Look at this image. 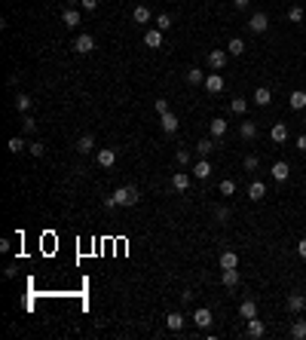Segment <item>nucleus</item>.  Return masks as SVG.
<instances>
[{"label": "nucleus", "mask_w": 306, "mask_h": 340, "mask_svg": "<svg viewBox=\"0 0 306 340\" xmlns=\"http://www.w3.org/2000/svg\"><path fill=\"white\" fill-rule=\"evenodd\" d=\"M211 319H214V316H211V310H208V307H199V310L193 313V322H196L199 328H208V325H211Z\"/></svg>", "instance_id": "obj_13"}, {"label": "nucleus", "mask_w": 306, "mask_h": 340, "mask_svg": "<svg viewBox=\"0 0 306 340\" xmlns=\"http://www.w3.org/2000/svg\"><path fill=\"white\" fill-rule=\"evenodd\" d=\"M92 147H95V138L92 135H80V138H77V153H92Z\"/></svg>", "instance_id": "obj_18"}, {"label": "nucleus", "mask_w": 306, "mask_h": 340, "mask_svg": "<svg viewBox=\"0 0 306 340\" xmlns=\"http://www.w3.org/2000/svg\"><path fill=\"white\" fill-rule=\"evenodd\" d=\"M16 110H21V113H28V110H31V98L19 92V95H16Z\"/></svg>", "instance_id": "obj_35"}, {"label": "nucleus", "mask_w": 306, "mask_h": 340, "mask_svg": "<svg viewBox=\"0 0 306 340\" xmlns=\"http://www.w3.org/2000/svg\"><path fill=\"white\" fill-rule=\"evenodd\" d=\"M239 135H242V141H254L257 138V123L254 120H242L239 123Z\"/></svg>", "instance_id": "obj_8"}, {"label": "nucleus", "mask_w": 306, "mask_h": 340, "mask_svg": "<svg viewBox=\"0 0 306 340\" xmlns=\"http://www.w3.org/2000/svg\"><path fill=\"white\" fill-rule=\"evenodd\" d=\"M226 52H230V55H242L245 52V40L242 37H233L230 43H226Z\"/></svg>", "instance_id": "obj_29"}, {"label": "nucleus", "mask_w": 306, "mask_h": 340, "mask_svg": "<svg viewBox=\"0 0 306 340\" xmlns=\"http://www.w3.org/2000/svg\"><path fill=\"white\" fill-rule=\"evenodd\" d=\"M160 123H163V132H165V135H175V132H178V126H181V120L175 117L172 110H168V113H163V117H160Z\"/></svg>", "instance_id": "obj_7"}, {"label": "nucleus", "mask_w": 306, "mask_h": 340, "mask_svg": "<svg viewBox=\"0 0 306 340\" xmlns=\"http://www.w3.org/2000/svg\"><path fill=\"white\" fill-rule=\"evenodd\" d=\"M196 153L208 160V156L214 153V138H202V141H196Z\"/></svg>", "instance_id": "obj_26"}, {"label": "nucleus", "mask_w": 306, "mask_h": 340, "mask_svg": "<svg viewBox=\"0 0 306 340\" xmlns=\"http://www.w3.org/2000/svg\"><path fill=\"white\" fill-rule=\"evenodd\" d=\"M221 282H224L226 288H236V285H239V267H233V270H224Z\"/></svg>", "instance_id": "obj_21"}, {"label": "nucleus", "mask_w": 306, "mask_h": 340, "mask_svg": "<svg viewBox=\"0 0 306 340\" xmlns=\"http://www.w3.org/2000/svg\"><path fill=\"white\" fill-rule=\"evenodd\" d=\"M230 110H233V113H239V117H245V113H248V101L236 95V98L230 101Z\"/></svg>", "instance_id": "obj_30"}, {"label": "nucleus", "mask_w": 306, "mask_h": 340, "mask_svg": "<svg viewBox=\"0 0 306 340\" xmlns=\"http://www.w3.org/2000/svg\"><path fill=\"white\" fill-rule=\"evenodd\" d=\"M248 3H251V0H233V6H236V9H248Z\"/></svg>", "instance_id": "obj_45"}, {"label": "nucleus", "mask_w": 306, "mask_h": 340, "mask_svg": "<svg viewBox=\"0 0 306 340\" xmlns=\"http://www.w3.org/2000/svg\"><path fill=\"white\" fill-rule=\"evenodd\" d=\"M264 334H266V325L260 322L257 316H254V319H248V337H264Z\"/></svg>", "instance_id": "obj_20"}, {"label": "nucleus", "mask_w": 306, "mask_h": 340, "mask_svg": "<svg viewBox=\"0 0 306 340\" xmlns=\"http://www.w3.org/2000/svg\"><path fill=\"white\" fill-rule=\"evenodd\" d=\"M156 28H160V31H168V28H172V16H168V13H160V16H156Z\"/></svg>", "instance_id": "obj_37"}, {"label": "nucleus", "mask_w": 306, "mask_h": 340, "mask_svg": "<svg viewBox=\"0 0 306 340\" xmlns=\"http://www.w3.org/2000/svg\"><path fill=\"white\" fill-rule=\"evenodd\" d=\"M257 166H260V160H257V156H254V153H248V156H245V160H242V169H245V172H254V169H257Z\"/></svg>", "instance_id": "obj_38"}, {"label": "nucleus", "mask_w": 306, "mask_h": 340, "mask_svg": "<svg viewBox=\"0 0 306 340\" xmlns=\"http://www.w3.org/2000/svg\"><path fill=\"white\" fill-rule=\"evenodd\" d=\"M138 199H141V193H138V187L135 184H126V187H120L117 193H113V206H138Z\"/></svg>", "instance_id": "obj_1"}, {"label": "nucleus", "mask_w": 306, "mask_h": 340, "mask_svg": "<svg viewBox=\"0 0 306 340\" xmlns=\"http://www.w3.org/2000/svg\"><path fill=\"white\" fill-rule=\"evenodd\" d=\"M224 135H226V120H224V117H214V120H211V138L221 141Z\"/></svg>", "instance_id": "obj_16"}, {"label": "nucleus", "mask_w": 306, "mask_h": 340, "mask_svg": "<svg viewBox=\"0 0 306 340\" xmlns=\"http://www.w3.org/2000/svg\"><path fill=\"white\" fill-rule=\"evenodd\" d=\"M251 98H254V105H257V107H266V105H269V101H273V92H269V89H266V86H257Z\"/></svg>", "instance_id": "obj_12"}, {"label": "nucleus", "mask_w": 306, "mask_h": 340, "mask_svg": "<svg viewBox=\"0 0 306 340\" xmlns=\"http://www.w3.org/2000/svg\"><path fill=\"white\" fill-rule=\"evenodd\" d=\"M132 19L138 21V25H147V21L153 19V13H150V9H147V6L141 3V6H135V9H132Z\"/></svg>", "instance_id": "obj_19"}, {"label": "nucleus", "mask_w": 306, "mask_h": 340, "mask_svg": "<svg viewBox=\"0 0 306 340\" xmlns=\"http://www.w3.org/2000/svg\"><path fill=\"white\" fill-rule=\"evenodd\" d=\"M95 160H98L101 169H110V166H117V150H113V147H101Z\"/></svg>", "instance_id": "obj_5"}, {"label": "nucleus", "mask_w": 306, "mask_h": 340, "mask_svg": "<svg viewBox=\"0 0 306 340\" xmlns=\"http://www.w3.org/2000/svg\"><path fill=\"white\" fill-rule=\"evenodd\" d=\"M239 316H242L245 322L254 319V316H257V303H254V300H242V303H239Z\"/></svg>", "instance_id": "obj_22"}, {"label": "nucleus", "mask_w": 306, "mask_h": 340, "mask_svg": "<svg viewBox=\"0 0 306 340\" xmlns=\"http://www.w3.org/2000/svg\"><path fill=\"white\" fill-rule=\"evenodd\" d=\"M153 107H156V113L163 117V113H168V101H165V98H156V101H153Z\"/></svg>", "instance_id": "obj_42"}, {"label": "nucleus", "mask_w": 306, "mask_h": 340, "mask_svg": "<svg viewBox=\"0 0 306 340\" xmlns=\"http://www.w3.org/2000/svg\"><path fill=\"white\" fill-rule=\"evenodd\" d=\"M224 64H226V52L224 49H211L208 52V67L211 71H224Z\"/></svg>", "instance_id": "obj_9"}, {"label": "nucleus", "mask_w": 306, "mask_h": 340, "mask_svg": "<svg viewBox=\"0 0 306 340\" xmlns=\"http://www.w3.org/2000/svg\"><path fill=\"white\" fill-rule=\"evenodd\" d=\"M288 101H291V107H294V110H306V92H303V89H294Z\"/></svg>", "instance_id": "obj_24"}, {"label": "nucleus", "mask_w": 306, "mask_h": 340, "mask_svg": "<svg viewBox=\"0 0 306 340\" xmlns=\"http://www.w3.org/2000/svg\"><path fill=\"white\" fill-rule=\"evenodd\" d=\"M92 49H95V37H92V34H77V40H74V52L89 55Z\"/></svg>", "instance_id": "obj_3"}, {"label": "nucleus", "mask_w": 306, "mask_h": 340, "mask_svg": "<svg viewBox=\"0 0 306 340\" xmlns=\"http://www.w3.org/2000/svg\"><path fill=\"white\" fill-rule=\"evenodd\" d=\"M61 21H64L67 28H77V25H80V13H77L74 6H64V13H61Z\"/></svg>", "instance_id": "obj_17"}, {"label": "nucleus", "mask_w": 306, "mask_h": 340, "mask_svg": "<svg viewBox=\"0 0 306 340\" xmlns=\"http://www.w3.org/2000/svg\"><path fill=\"white\" fill-rule=\"evenodd\" d=\"M6 147H9V153H21L28 144H25V138H19V135H16V138H9V144H6Z\"/></svg>", "instance_id": "obj_33"}, {"label": "nucleus", "mask_w": 306, "mask_h": 340, "mask_svg": "<svg viewBox=\"0 0 306 340\" xmlns=\"http://www.w3.org/2000/svg\"><path fill=\"white\" fill-rule=\"evenodd\" d=\"M291 337L294 340H303L306 337V319H297V322L291 325Z\"/></svg>", "instance_id": "obj_32"}, {"label": "nucleus", "mask_w": 306, "mask_h": 340, "mask_svg": "<svg viewBox=\"0 0 306 340\" xmlns=\"http://www.w3.org/2000/svg\"><path fill=\"white\" fill-rule=\"evenodd\" d=\"M144 43H147L150 49H160V46H163V31H160V28L147 31V34H144Z\"/></svg>", "instance_id": "obj_15"}, {"label": "nucleus", "mask_w": 306, "mask_h": 340, "mask_svg": "<svg viewBox=\"0 0 306 340\" xmlns=\"http://www.w3.org/2000/svg\"><path fill=\"white\" fill-rule=\"evenodd\" d=\"M28 150H31L34 156H43V153H46V147H43V141H31V144H28Z\"/></svg>", "instance_id": "obj_40"}, {"label": "nucleus", "mask_w": 306, "mask_h": 340, "mask_svg": "<svg viewBox=\"0 0 306 340\" xmlns=\"http://www.w3.org/2000/svg\"><path fill=\"white\" fill-rule=\"evenodd\" d=\"M214 221L226 224V221H230V209H226V206H214Z\"/></svg>", "instance_id": "obj_34"}, {"label": "nucleus", "mask_w": 306, "mask_h": 340, "mask_svg": "<svg viewBox=\"0 0 306 340\" xmlns=\"http://www.w3.org/2000/svg\"><path fill=\"white\" fill-rule=\"evenodd\" d=\"M80 6L86 9V13H95V9H98V0H80Z\"/></svg>", "instance_id": "obj_44"}, {"label": "nucleus", "mask_w": 306, "mask_h": 340, "mask_svg": "<svg viewBox=\"0 0 306 340\" xmlns=\"http://www.w3.org/2000/svg\"><path fill=\"white\" fill-rule=\"evenodd\" d=\"M165 328L168 331H181V328H184V316L181 313H168L165 316Z\"/></svg>", "instance_id": "obj_25"}, {"label": "nucleus", "mask_w": 306, "mask_h": 340, "mask_svg": "<svg viewBox=\"0 0 306 340\" xmlns=\"http://www.w3.org/2000/svg\"><path fill=\"white\" fill-rule=\"evenodd\" d=\"M269 28V16L266 13H254L251 19H248V31H251V34H264Z\"/></svg>", "instance_id": "obj_4"}, {"label": "nucleus", "mask_w": 306, "mask_h": 340, "mask_svg": "<svg viewBox=\"0 0 306 340\" xmlns=\"http://www.w3.org/2000/svg\"><path fill=\"white\" fill-rule=\"evenodd\" d=\"M285 307H288V313H294V316L303 313V310H306V294H303V291H291L288 298H285Z\"/></svg>", "instance_id": "obj_2"}, {"label": "nucleus", "mask_w": 306, "mask_h": 340, "mask_svg": "<svg viewBox=\"0 0 306 340\" xmlns=\"http://www.w3.org/2000/svg\"><path fill=\"white\" fill-rule=\"evenodd\" d=\"M303 126H306V113H303Z\"/></svg>", "instance_id": "obj_48"}, {"label": "nucleus", "mask_w": 306, "mask_h": 340, "mask_svg": "<svg viewBox=\"0 0 306 340\" xmlns=\"http://www.w3.org/2000/svg\"><path fill=\"white\" fill-rule=\"evenodd\" d=\"M297 150H303V153H306V135H300V138H297Z\"/></svg>", "instance_id": "obj_47"}, {"label": "nucleus", "mask_w": 306, "mask_h": 340, "mask_svg": "<svg viewBox=\"0 0 306 340\" xmlns=\"http://www.w3.org/2000/svg\"><path fill=\"white\" fill-rule=\"evenodd\" d=\"M269 138H273L276 144H285L288 141V126H285V123H276V126L269 129Z\"/></svg>", "instance_id": "obj_14"}, {"label": "nucleus", "mask_w": 306, "mask_h": 340, "mask_svg": "<svg viewBox=\"0 0 306 340\" xmlns=\"http://www.w3.org/2000/svg\"><path fill=\"white\" fill-rule=\"evenodd\" d=\"M21 129H25V135H34V132H37V120L25 117V120H21Z\"/></svg>", "instance_id": "obj_39"}, {"label": "nucleus", "mask_w": 306, "mask_h": 340, "mask_svg": "<svg viewBox=\"0 0 306 340\" xmlns=\"http://www.w3.org/2000/svg\"><path fill=\"white\" fill-rule=\"evenodd\" d=\"M303 16H306V13H303V6H291V9H288V19L294 21V25H300Z\"/></svg>", "instance_id": "obj_36"}, {"label": "nucleus", "mask_w": 306, "mask_h": 340, "mask_svg": "<svg viewBox=\"0 0 306 340\" xmlns=\"http://www.w3.org/2000/svg\"><path fill=\"white\" fill-rule=\"evenodd\" d=\"M202 86H205L211 95H218V92H224V86H226V83H224V77H221V74H205V83H202Z\"/></svg>", "instance_id": "obj_6"}, {"label": "nucleus", "mask_w": 306, "mask_h": 340, "mask_svg": "<svg viewBox=\"0 0 306 340\" xmlns=\"http://www.w3.org/2000/svg\"><path fill=\"white\" fill-rule=\"evenodd\" d=\"M264 196H266V184H264V181H251V184H248V199L260 202Z\"/></svg>", "instance_id": "obj_10"}, {"label": "nucleus", "mask_w": 306, "mask_h": 340, "mask_svg": "<svg viewBox=\"0 0 306 340\" xmlns=\"http://www.w3.org/2000/svg\"><path fill=\"white\" fill-rule=\"evenodd\" d=\"M193 175H196V178H199V181H205V178H208V175H211V163H208V160H205V156H202V160H199V163H196V166H193Z\"/></svg>", "instance_id": "obj_23"}, {"label": "nucleus", "mask_w": 306, "mask_h": 340, "mask_svg": "<svg viewBox=\"0 0 306 340\" xmlns=\"http://www.w3.org/2000/svg\"><path fill=\"white\" fill-rule=\"evenodd\" d=\"M233 267H239V255L236 252H224L221 255V270H233Z\"/></svg>", "instance_id": "obj_27"}, {"label": "nucleus", "mask_w": 306, "mask_h": 340, "mask_svg": "<svg viewBox=\"0 0 306 340\" xmlns=\"http://www.w3.org/2000/svg\"><path fill=\"white\" fill-rule=\"evenodd\" d=\"M187 83H190V86H199V83H205V74H202L199 67H190V71H187Z\"/></svg>", "instance_id": "obj_31"}, {"label": "nucleus", "mask_w": 306, "mask_h": 340, "mask_svg": "<svg viewBox=\"0 0 306 340\" xmlns=\"http://www.w3.org/2000/svg\"><path fill=\"white\" fill-rule=\"evenodd\" d=\"M269 175H273V181H288V175H291V166L288 163H273V169H269Z\"/></svg>", "instance_id": "obj_11"}, {"label": "nucleus", "mask_w": 306, "mask_h": 340, "mask_svg": "<svg viewBox=\"0 0 306 340\" xmlns=\"http://www.w3.org/2000/svg\"><path fill=\"white\" fill-rule=\"evenodd\" d=\"M172 187L178 190V193H184V190L190 187V175H187V172H178V175L172 178Z\"/></svg>", "instance_id": "obj_28"}, {"label": "nucleus", "mask_w": 306, "mask_h": 340, "mask_svg": "<svg viewBox=\"0 0 306 340\" xmlns=\"http://www.w3.org/2000/svg\"><path fill=\"white\" fill-rule=\"evenodd\" d=\"M221 193L224 196H233L236 193V184H233V181H221Z\"/></svg>", "instance_id": "obj_41"}, {"label": "nucleus", "mask_w": 306, "mask_h": 340, "mask_svg": "<svg viewBox=\"0 0 306 340\" xmlns=\"http://www.w3.org/2000/svg\"><path fill=\"white\" fill-rule=\"evenodd\" d=\"M175 160H178L181 166H187V163H190V150H184V147H181V150L175 153Z\"/></svg>", "instance_id": "obj_43"}, {"label": "nucleus", "mask_w": 306, "mask_h": 340, "mask_svg": "<svg viewBox=\"0 0 306 340\" xmlns=\"http://www.w3.org/2000/svg\"><path fill=\"white\" fill-rule=\"evenodd\" d=\"M297 255H300V257H306V239H300V242H297Z\"/></svg>", "instance_id": "obj_46"}]
</instances>
